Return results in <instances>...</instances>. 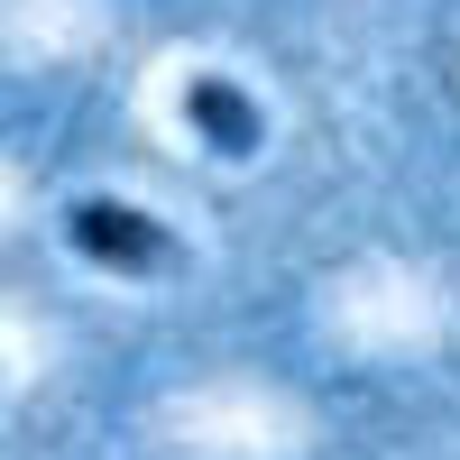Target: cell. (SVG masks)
I'll return each mask as SVG.
<instances>
[{
  "mask_svg": "<svg viewBox=\"0 0 460 460\" xmlns=\"http://www.w3.org/2000/svg\"><path fill=\"white\" fill-rule=\"evenodd\" d=\"M65 240H74V258L111 267V277H166V267H175V230L129 212V203H74Z\"/></svg>",
  "mask_w": 460,
  "mask_h": 460,
  "instance_id": "1",
  "label": "cell"
},
{
  "mask_svg": "<svg viewBox=\"0 0 460 460\" xmlns=\"http://www.w3.org/2000/svg\"><path fill=\"white\" fill-rule=\"evenodd\" d=\"M184 120H194V138L212 157H258V138H267L258 102L230 84V74H194V84H184Z\"/></svg>",
  "mask_w": 460,
  "mask_h": 460,
  "instance_id": "2",
  "label": "cell"
}]
</instances>
